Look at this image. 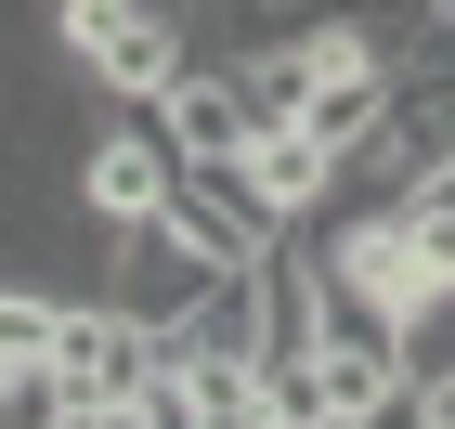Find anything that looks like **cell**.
Returning <instances> with one entry per match:
<instances>
[{"mask_svg":"<svg viewBox=\"0 0 455 429\" xmlns=\"http://www.w3.org/2000/svg\"><path fill=\"white\" fill-rule=\"evenodd\" d=\"M390 352H403V377H417V403L455 377V274H429L417 299H403V325H390Z\"/></svg>","mask_w":455,"mask_h":429,"instance_id":"ba28073f","label":"cell"},{"mask_svg":"<svg viewBox=\"0 0 455 429\" xmlns=\"http://www.w3.org/2000/svg\"><path fill=\"white\" fill-rule=\"evenodd\" d=\"M170 182H182V143H170L156 105H105L92 117V143H78V209L92 221H156Z\"/></svg>","mask_w":455,"mask_h":429,"instance_id":"7a4b0ae2","label":"cell"},{"mask_svg":"<svg viewBox=\"0 0 455 429\" xmlns=\"http://www.w3.org/2000/svg\"><path fill=\"white\" fill-rule=\"evenodd\" d=\"M170 143H182V170H235L247 143H260V117H247V91H235V66H221V52H196V66L170 78Z\"/></svg>","mask_w":455,"mask_h":429,"instance_id":"277c9868","label":"cell"},{"mask_svg":"<svg viewBox=\"0 0 455 429\" xmlns=\"http://www.w3.org/2000/svg\"><path fill=\"white\" fill-rule=\"evenodd\" d=\"M209 274H235V260H209L170 209H156V221H105V274H92V286H105L131 325H156V338H170V325L209 299Z\"/></svg>","mask_w":455,"mask_h":429,"instance_id":"6da1fadb","label":"cell"},{"mask_svg":"<svg viewBox=\"0 0 455 429\" xmlns=\"http://www.w3.org/2000/svg\"><path fill=\"white\" fill-rule=\"evenodd\" d=\"M235 91H247V117L274 131V117H313L325 66H313V39H247V52H235Z\"/></svg>","mask_w":455,"mask_h":429,"instance_id":"52a82bcc","label":"cell"},{"mask_svg":"<svg viewBox=\"0 0 455 429\" xmlns=\"http://www.w3.org/2000/svg\"><path fill=\"white\" fill-rule=\"evenodd\" d=\"M260 338H274V286H260V260H235V274H209V299L170 325V364H260Z\"/></svg>","mask_w":455,"mask_h":429,"instance_id":"5b68a950","label":"cell"},{"mask_svg":"<svg viewBox=\"0 0 455 429\" xmlns=\"http://www.w3.org/2000/svg\"><path fill=\"white\" fill-rule=\"evenodd\" d=\"M429 429H455V377H443V391H429Z\"/></svg>","mask_w":455,"mask_h":429,"instance_id":"9c48e42d","label":"cell"},{"mask_svg":"<svg viewBox=\"0 0 455 429\" xmlns=\"http://www.w3.org/2000/svg\"><path fill=\"white\" fill-rule=\"evenodd\" d=\"M170 221H182L209 260H274V248H286V209H274L247 170H182V182H170Z\"/></svg>","mask_w":455,"mask_h":429,"instance_id":"3957f363","label":"cell"},{"mask_svg":"<svg viewBox=\"0 0 455 429\" xmlns=\"http://www.w3.org/2000/svg\"><path fill=\"white\" fill-rule=\"evenodd\" d=\"M235 170H247V182H260V195H274V209H286V221H313V209H325V195H339V143H325V131H313V117H274V131L247 143Z\"/></svg>","mask_w":455,"mask_h":429,"instance_id":"8992f818","label":"cell"}]
</instances>
